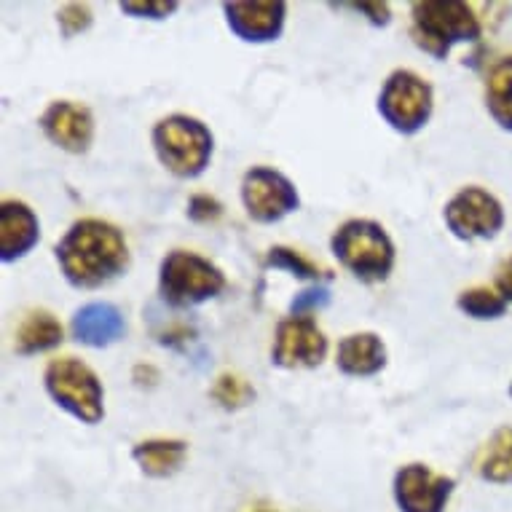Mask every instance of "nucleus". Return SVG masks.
I'll return each mask as SVG.
<instances>
[{
    "mask_svg": "<svg viewBox=\"0 0 512 512\" xmlns=\"http://www.w3.org/2000/svg\"><path fill=\"white\" fill-rule=\"evenodd\" d=\"M65 279L78 290H94L129 269V244L108 220L81 218L54 247Z\"/></svg>",
    "mask_w": 512,
    "mask_h": 512,
    "instance_id": "nucleus-1",
    "label": "nucleus"
},
{
    "mask_svg": "<svg viewBox=\"0 0 512 512\" xmlns=\"http://www.w3.org/2000/svg\"><path fill=\"white\" fill-rule=\"evenodd\" d=\"M330 250L352 277L365 285L387 282L395 269V242L387 228L368 218H352L336 228Z\"/></svg>",
    "mask_w": 512,
    "mask_h": 512,
    "instance_id": "nucleus-2",
    "label": "nucleus"
},
{
    "mask_svg": "<svg viewBox=\"0 0 512 512\" xmlns=\"http://www.w3.org/2000/svg\"><path fill=\"white\" fill-rule=\"evenodd\" d=\"M153 151L159 156L161 167L180 180H194L210 167L215 137L199 118L172 113L156 121L151 132Z\"/></svg>",
    "mask_w": 512,
    "mask_h": 512,
    "instance_id": "nucleus-3",
    "label": "nucleus"
},
{
    "mask_svg": "<svg viewBox=\"0 0 512 512\" xmlns=\"http://www.w3.org/2000/svg\"><path fill=\"white\" fill-rule=\"evenodd\" d=\"M411 17L413 43L435 59L448 57L456 43L480 38L478 14L462 0H416Z\"/></svg>",
    "mask_w": 512,
    "mask_h": 512,
    "instance_id": "nucleus-4",
    "label": "nucleus"
},
{
    "mask_svg": "<svg viewBox=\"0 0 512 512\" xmlns=\"http://www.w3.org/2000/svg\"><path fill=\"white\" fill-rule=\"evenodd\" d=\"M226 290V274L199 252L172 250L159 266V295L172 309H194Z\"/></svg>",
    "mask_w": 512,
    "mask_h": 512,
    "instance_id": "nucleus-5",
    "label": "nucleus"
},
{
    "mask_svg": "<svg viewBox=\"0 0 512 512\" xmlns=\"http://www.w3.org/2000/svg\"><path fill=\"white\" fill-rule=\"evenodd\" d=\"M43 387L54 403L73 419L89 427L105 419V389L86 362L76 357H57L43 370Z\"/></svg>",
    "mask_w": 512,
    "mask_h": 512,
    "instance_id": "nucleus-6",
    "label": "nucleus"
},
{
    "mask_svg": "<svg viewBox=\"0 0 512 512\" xmlns=\"http://www.w3.org/2000/svg\"><path fill=\"white\" fill-rule=\"evenodd\" d=\"M435 110V89L413 70H395L381 86L378 113L397 135L411 137L429 124Z\"/></svg>",
    "mask_w": 512,
    "mask_h": 512,
    "instance_id": "nucleus-7",
    "label": "nucleus"
},
{
    "mask_svg": "<svg viewBox=\"0 0 512 512\" xmlns=\"http://www.w3.org/2000/svg\"><path fill=\"white\" fill-rule=\"evenodd\" d=\"M242 204L255 223L271 226L301 207L298 188L274 167H252L242 177Z\"/></svg>",
    "mask_w": 512,
    "mask_h": 512,
    "instance_id": "nucleus-8",
    "label": "nucleus"
},
{
    "mask_svg": "<svg viewBox=\"0 0 512 512\" xmlns=\"http://www.w3.org/2000/svg\"><path fill=\"white\" fill-rule=\"evenodd\" d=\"M443 218L448 231L462 242L494 239L504 226V210L499 199L478 185H467L459 194L451 196V202L445 204Z\"/></svg>",
    "mask_w": 512,
    "mask_h": 512,
    "instance_id": "nucleus-9",
    "label": "nucleus"
},
{
    "mask_svg": "<svg viewBox=\"0 0 512 512\" xmlns=\"http://www.w3.org/2000/svg\"><path fill=\"white\" fill-rule=\"evenodd\" d=\"M328 354V338L311 317H285L277 325L271 362L285 370L319 368Z\"/></svg>",
    "mask_w": 512,
    "mask_h": 512,
    "instance_id": "nucleus-10",
    "label": "nucleus"
},
{
    "mask_svg": "<svg viewBox=\"0 0 512 512\" xmlns=\"http://www.w3.org/2000/svg\"><path fill=\"white\" fill-rule=\"evenodd\" d=\"M456 480L427 464H405L395 475V502L400 512H445Z\"/></svg>",
    "mask_w": 512,
    "mask_h": 512,
    "instance_id": "nucleus-11",
    "label": "nucleus"
},
{
    "mask_svg": "<svg viewBox=\"0 0 512 512\" xmlns=\"http://www.w3.org/2000/svg\"><path fill=\"white\" fill-rule=\"evenodd\" d=\"M41 132L59 151L81 156L92 148L94 116L92 110L73 100H54L38 118Z\"/></svg>",
    "mask_w": 512,
    "mask_h": 512,
    "instance_id": "nucleus-12",
    "label": "nucleus"
},
{
    "mask_svg": "<svg viewBox=\"0 0 512 512\" xmlns=\"http://www.w3.org/2000/svg\"><path fill=\"white\" fill-rule=\"evenodd\" d=\"M223 14L236 38L244 43H271L285 30L287 3L285 0H231L223 3Z\"/></svg>",
    "mask_w": 512,
    "mask_h": 512,
    "instance_id": "nucleus-13",
    "label": "nucleus"
},
{
    "mask_svg": "<svg viewBox=\"0 0 512 512\" xmlns=\"http://www.w3.org/2000/svg\"><path fill=\"white\" fill-rule=\"evenodd\" d=\"M41 239V223L25 202L6 199L0 204V261L14 263L25 258L27 252Z\"/></svg>",
    "mask_w": 512,
    "mask_h": 512,
    "instance_id": "nucleus-14",
    "label": "nucleus"
},
{
    "mask_svg": "<svg viewBox=\"0 0 512 512\" xmlns=\"http://www.w3.org/2000/svg\"><path fill=\"white\" fill-rule=\"evenodd\" d=\"M70 330H73V338H76L78 344L92 346V349H105V346H113L116 341L124 338L126 322L124 314L113 303L94 301L76 311Z\"/></svg>",
    "mask_w": 512,
    "mask_h": 512,
    "instance_id": "nucleus-15",
    "label": "nucleus"
},
{
    "mask_svg": "<svg viewBox=\"0 0 512 512\" xmlns=\"http://www.w3.org/2000/svg\"><path fill=\"white\" fill-rule=\"evenodd\" d=\"M336 365L344 376L370 378L387 368V346L378 333H352L341 338L336 352Z\"/></svg>",
    "mask_w": 512,
    "mask_h": 512,
    "instance_id": "nucleus-16",
    "label": "nucleus"
},
{
    "mask_svg": "<svg viewBox=\"0 0 512 512\" xmlns=\"http://www.w3.org/2000/svg\"><path fill=\"white\" fill-rule=\"evenodd\" d=\"M188 456V443L185 440H172V437H153L143 440L132 448V459L137 467L151 475V478H169L183 467Z\"/></svg>",
    "mask_w": 512,
    "mask_h": 512,
    "instance_id": "nucleus-17",
    "label": "nucleus"
},
{
    "mask_svg": "<svg viewBox=\"0 0 512 512\" xmlns=\"http://www.w3.org/2000/svg\"><path fill=\"white\" fill-rule=\"evenodd\" d=\"M62 325L59 319L51 314V311H30L22 325L17 328V336H14V352L19 357H33V354L49 352L54 346L62 344Z\"/></svg>",
    "mask_w": 512,
    "mask_h": 512,
    "instance_id": "nucleus-18",
    "label": "nucleus"
},
{
    "mask_svg": "<svg viewBox=\"0 0 512 512\" xmlns=\"http://www.w3.org/2000/svg\"><path fill=\"white\" fill-rule=\"evenodd\" d=\"M472 470L488 483H512V427H499L480 445Z\"/></svg>",
    "mask_w": 512,
    "mask_h": 512,
    "instance_id": "nucleus-19",
    "label": "nucleus"
},
{
    "mask_svg": "<svg viewBox=\"0 0 512 512\" xmlns=\"http://www.w3.org/2000/svg\"><path fill=\"white\" fill-rule=\"evenodd\" d=\"M486 105L496 124L512 132V57L496 62L488 73Z\"/></svg>",
    "mask_w": 512,
    "mask_h": 512,
    "instance_id": "nucleus-20",
    "label": "nucleus"
},
{
    "mask_svg": "<svg viewBox=\"0 0 512 512\" xmlns=\"http://www.w3.org/2000/svg\"><path fill=\"white\" fill-rule=\"evenodd\" d=\"M266 266H269V269L287 271V274H293V277L298 279H309L314 285H319V279L322 277H328V271L319 269L317 263H311L306 255H301V252L293 250V247H282V244H277V247H271V250L266 252Z\"/></svg>",
    "mask_w": 512,
    "mask_h": 512,
    "instance_id": "nucleus-21",
    "label": "nucleus"
},
{
    "mask_svg": "<svg viewBox=\"0 0 512 512\" xmlns=\"http://www.w3.org/2000/svg\"><path fill=\"white\" fill-rule=\"evenodd\" d=\"M456 306L462 314L472 319H499L507 311V301L502 293H496L491 287H470L456 298Z\"/></svg>",
    "mask_w": 512,
    "mask_h": 512,
    "instance_id": "nucleus-22",
    "label": "nucleus"
},
{
    "mask_svg": "<svg viewBox=\"0 0 512 512\" xmlns=\"http://www.w3.org/2000/svg\"><path fill=\"white\" fill-rule=\"evenodd\" d=\"M252 397H255V389L236 373H223L212 387V400L226 411H239V408L252 403Z\"/></svg>",
    "mask_w": 512,
    "mask_h": 512,
    "instance_id": "nucleus-23",
    "label": "nucleus"
},
{
    "mask_svg": "<svg viewBox=\"0 0 512 512\" xmlns=\"http://www.w3.org/2000/svg\"><path fill=\"white\" fill-rule=\"evenodd\" d=\"M57 22L65 38H76V35L86 33L92 27L94 17L86 3H68V6H62L57 11Z\"/></svg>",
    "mask_w": 512,
    "mask_h": 512,
    "instance_id": "nucleus-24",
    "label": "nucleus"
},
{
    "mask_svg": "<svg viewBox=\"0 0 512 512\" xmlns=\"http://www.w3.org/2000/svg\"><path fill=\"white\" fill-rule=\"evenodd\" d=\"M118 9L135 19H167L180 9V3L177 0H145V3L126 0V3H118Z\"/></svg>",
    "mask_w": 512,
    "mask_h": 512,
    "instance_id": "nucleus-25",
    "label": "nucleus"
},
{
    "mask_svg": "<svg viewBox=\"0 0 512 512\" xmlns=\"http://www.w3.org/2000/svg\"><path fill=\"white\" fill-rule=\"evenodd\" d=\"M330 303V290L325 285H311L290 301V317H311L314 311L325 309Z\"/></svg>",
    "mask_w": 512,
    "mask_h": 512,
    "instance_id": "nucleus-26",
    "label": "nucleus"
},
{
    "mask_svg": "<svg viewBox=\"0 0 512 512\" xmlns=\"http://www.w3.org/2000/svg\"><path fill=\"white\" fill-rule=\"evenodd\" d=\"M223 215V204L210 194H196L188 202V218L194 223H215Z\"/></svg>",
    "mask_w": 512,
    "mask_h": 512,
    "instance_id": "nucleus-27",
    "label": "nucleus"
},
{
    "mask_svg": "<svg viewBox=\"0 0 512 512\" xmlns=\"http://www.w3.org/2000/svg\"><path fill=\"white\" fill-rule=\"evenodd\" d=\"M349 9L360 11L365 14L370 25L376 27H387L392 22V9H389V3H381V0H362V3H349Z\"/></svg>",
    "mask_w": 512,
    "mask_h": 512,
    "instance_id": "nucleus-28",
    "label": "nucleus"
},
{
    "mask_svg": "<svg viewBox=\"0 0 512 512\" xmlns=\"http://www.w3.org/2000/svg\"><path fill=\"white\" fill-rule=\"evenodd\" d=\"M496 287H499V293H502L504 301H512V258L510 261H504L496 271Z\"/></svg>",
    "mask_w": 512,
    "mask_h": 512,
    "instance_id": "nucleus-29",
    "label": "nucleus"
},
{
    "mask_svg": "<svg viewBox=\"0 0 512 512\" xmlns=\"http://www.w3.org/2000/svg\"><path fill=\"white\" fill-rule=\"evenodd\" d=\"M135 381H137V387H151V384H156L159 381V373H156V368L153 365H137L135 368Z\"/></svg>",
    "mask_w": 512,
    "mask_h": 512,
    "instance_id": "nucleus-30",
    "label": "nucleus"
},
{
    "mask_svg": "<svg viewBox=\"0 0 512 512\" xmlns=\"http://www.w3.org/2000/svg\"><path fill=\"white\" fill-rule=\"evenodd\" d=\"M258 512H274V510H258Z\"/></svg>",
    "mask_w": 512,
    "mask_h": 512,
    "instance_id": "nucleus-31",
    "label": "nucleus"
},
{
    "mask_svg": "<svg viewBox=\"0 0 512 512\" xmlns=\"http://www.w3.org/2000/svg\"><path fill=\"white\" fill-rule=\"evenodd\" d=\"M510 397H512V384H510Z\"/></svg>",
    "mask_w": 512,
    "mask_h": 512,
    "instance_id": "nucleus-32",
    "label": "nucleus"
}]
</instances>
